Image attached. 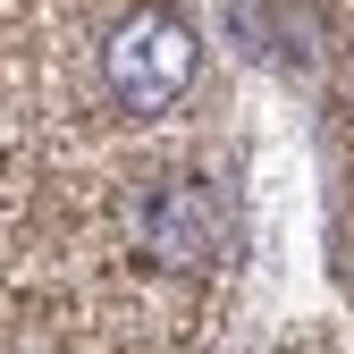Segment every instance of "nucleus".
<instances>
[{"mask_svg": "<svg viewBox=\"0 0 354 354\" xmlns=\"http://www.w3.org/2000/svg\"><path fill=\"white\" fill-rule=\"evenodd\" d=\"M194 68H203V42H194V26L177 9H136V17H118V34L102 42V76H110L118 110H136V118L169 110L194 84Z\"/></svg>", "mask_w": 354, "mask_h": 354, "instance_id": "1", "label": "nucleus"}, {"mask_svg": "<svg viewBox=\"0 0 354 354\" xmlns=\"http://www.w3.org/2000/svg\"><path fill=\"white\" fill-rule=\"evenodd\" d=\"M136 253L169 279H203L228 253V203L211 177H160L136 211Z\"/></svg>", "mask_w": 354, "mask_h": 354, "instance_id": "2", "label": "nucleus"}]
</instances>
